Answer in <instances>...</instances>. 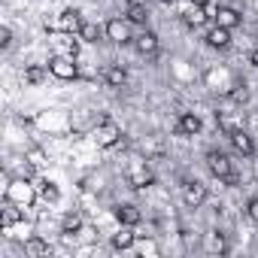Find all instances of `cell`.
Returning a JSON list of instances; mask_svg holds the SVG:
<instances>
[{"label":"cell","instance_id":"obj_30","mask_svg":"<svg viewBox=\"0 0 258 258\" xmlns=\"http://www.w3.org/2000/svg\"><path fill=\"white\" fill-rule=\"evenodd\" d=\"M161 4H173V0H161Z\"/></svg>","mask_w":258,"mask_h":258},{"label":"cell","instance_id":"obj_5","mask_svg":"<svg viewBox=\"0 0 258 258\" xmlns=\"http://www.w3.org/2000/svg\"><path fill=\"white\" fill-rule=\"evenodd\" d=\"M103 31H106V40H112V43H134L131 22H127V19H109Z\"/></svg>","mask_w":258,"mask_h":258},{"label":"cell","instance_id":"obj_16","mask_svg":"<svg viewBox=\"0 0 258 258\" xmlns=\"http://www.w3.org/2000/svg\"><path fill=\"white\" fill-rule=\"evenodd\" d=\"M201 131V118L195 112H182L179 115V124H176V134H185V137H195Z\"/></svg>","mask_w":258,"mask_h":258},{"label":"cell","instance_id":"obj_2","mask_svg":"<svg viewBox=\"0 0 258 258\" xmlns=\"http://www.w3.org/2000/svg\"><path fill=\"white\" fill-rule=\"evenodd\" d=\"M4 201H13V204H19L22 210L25 207H31L34 201H37V195H34V185L22 176V179H13L10 185H7V195H4Z\"/></svg>","mask_w":258,"mask_h":258},{"label":"cell","instance_id":"obj_15","mask_svg":"<svg viewBox=\"0 0 258 258\" xmlns=\"http://www.w3.org/2000/svg\"><path fill=\"white\" fill-rule=\"evenodd\" d=\"M149 16H152V13H149V7H146V4H140V0H134V4H127V16H124V19L131 22V25H146V22H149Z\"/></svg>","mask_w":258,"mask_h":258},{"label":"cell","instance_id":"obj_10","mask_svg":"<svg viewBox=\"0 0 258 258\" xmlns=\"http://www.w3.org/2000/svg\"><path fill=\"white\" fill-rule=\"evenodd\" d=\"M182 201H185V207H191V210H198L204 201H207V188L201 185V182H185V191H182Z\"/></svg>","mask_w":258,"mask_h":258},{"label":"cell","instance_id":"obj_1","mask_svg":"<svg viewBox=\"0 0 258 258\" xmlns=\"http://www.w3.org/2000/svg\"><path fill=\"white\" fill-rule=\"evenodd\" d=\"M94 140H97V146L112 149V146L121 143V127H118L109 115H103V118L97 121V127H94Z\"/></svg>","mask_w":258,"mask_h":258},{"label":"cell","instance_id":"obj_28","mask_svg":"<svg viewBox=\"0 0 258 258\" xmlns=\"http://www.w3.org/2000/svg\"><path fill=\"white\" fill-rule=\"evenodd\" d=\"M246 213H249V219H252V222H258V198H252V201H249V210H246Z\"/></svg>","mask_w":258,"mask_h":258},{"label":"cell","instance_id":"obj_19","mask_svg":"<svg viewBox=\"0 0 258 258\" xmlns=\"http://www.w3.org/2000/svg\"><path fill=\"white\" fill-rule=\"evenodd\" d=\"M100 34H106V31H100V25H94V22H82V28H79V40H85V43H97Z\"/></svg>","mask_w":258,"mask_h":258},{"label":"cell","instance_id":"obj_3","mask_svg":"<svg viewBox=\"0 0 258 258\" xmlns=\"http://www.w3.org/2000/svg\"><path fill=\"white\" fill-rule=\"evenodd\" d=\"M49 73L58 76V79H64V82H70V79L79 76V67L73 64V55H55L49 61Z\"/></svg>","mask_w":258,"mask_h":258},{"label":"cell","instance_id":"obj_8","mask_svg":"<svg viewBox=\"0 0 258 258\" xmlns=\"http://www.w3.org/2000/svg\"><path fill=\"white\" fill-rule=\"evenodd\" d=\"M140 219H143V213L134 204H118L115 207V222L118 225H131L134 228V225H140Z\"/></svg>","mask_w":258,"mask_h":258},{"label":"cell","instance_id":"obj_12","mask_svg":"<svg viewBox=\"0 0 258 258\" xmlns=\"http://www.w3.org/2000/svg\"><path fill=\"white\" fill-rule=\"evenodd\" d=\"M228 137H231V146H234L240 155H246V158H249V155H255V140H252L246 131H231Z\"/></svg>","mask_w":258,"mask_h":258},{"label":"cell","instance_id":"obj_13","mask_svg":"<svg viewBox=\"0 0 258 258\" xmlns=\"http://www.w3.org/2000/svg\"><path fill=\"white\" fill-rule=\"evenodd\" d=\"M207 46H213V49H228V46H231V31L222 28V25L210 28V31H207Z\"/></svg>","mask_w":258,"mask_h":258},{"label":"cell","instance_id":"obj_17","mask_svg":"<svg viewBox=\"0 0 258 258\" xmlns=\"http://www.w3.org/2000/svg\"><path fill=\"white\" fill-rule=\"evenodd\" d=\"M134 240H137V234L131 231V225H121V231L118 234H112V249H131L134 246Z\"/></svg>","mask_w":258,"mask_h":258},{"label":"cell","instance_id":"obj_31","mask_svg":"<svg viewBox=\"0 0 258 258\" xmlns=\"http://www.w3.org/2000/svg\"><path fill=\"white\" fill-rule=\"evenodd\" d=\"M127 4H134V0H127Z\"/></svg>","mask_w":258,"mask_h":258},{"label":"cell","instance_id":"obj_22","mask_svg":"<svg viewBox=\"0 0 258 258\" xmlns=\"http://www.w3.org/2000/svg\"><path fill=\"white\" fill-rule=\"evenodd\" d=\"M79 228H82V216H79V213H67V216H64V222H61V231L70 237V234H76Z\"/></svg>","mask_w":258,"mask_h":258},{"label":"cell","instance_id":"obj_24","mask_svg":"<svg viewBox=\"0 0 258 258\" xmlns=\"http://www.w3.org/2000/svg\"><path fill=\"white\" fill-rule=\"evenodd\" d=\"M40 198H43V201H49V204H55V201L61 198V191H58V185H55V182H40Z\"/></svg>","mask_w":258,"mask_h":258},{"label":"cell","instance_id":"obj_9","mask_svg":"<svg viewBox=\"0 0 258 258\" xmlns=\"http://www.w3.org/2000/svg\"><path fill=\"white\" fill-rule=\"evenodd\" d=\"M213 19H216V25H222V28H228V31H234V28L243 22V16H240L237 10H231V7H219V10H213Z\"/></svg>","mask_w":258,"mask_h":258},{"label":"cell","instance_id":"obj_26","mask_svg":"<svg viewBox=\"0 0 258 258\" xmlns=\"http://www.w3.org/2000/svg\"><path fill=\"white\" fill-rule=\"evenodd\" d=\"M207 249H210V252H228V246H225L222 234H213V237L207 240Z\"/></svg>","mask_w":258,"mask_h":258},{"label":"cell","instance_id":"obj_6","mask_svg":"<svg viewBox=\"0 0 258 258\" xmlns=\"http://www.w3.org/2000/svg\"><path fill=\"white\" fill-rule=\"evenodd\" d=\"M210 13H213V10H210L207 4H195V7H188V10L182 13V22H185L188 28H201V25L210 19Z\"/></svg>","mask_w":258,"mask_h":258},{"label":"cell","instance_id":"obj_4","mask_svg":"<svg viewBox=\"0 0 258 258\" xmlns=\"http://www.w3.org/2000/svg\"><path fill=\"white\" fill-rule=\"evenodd\" d=\"M207 167H210V173L222 182V179H228L231 173H234V167H231V158L225 155V152H219V149H210L207 152Z\"/></svg>","mask_w":258,"mask_h":258},{"label":"cell","instance_id":"obj_25","mask_svg":"<svg viewBox=\"0 0 258 258\" xmlns=\"http://www.w3.org/2000/svg\"><path fill=\"white\" fill-rule=\"evenodd\" d=\"M64 55H79V34H70L67 40H64Z\"/></svg>","mask_w":258,"mask_h":258},{"label":"cell","instance_id":"obj_7","mask_svg":"<svg viewBox=\"0 0 258 258\" xmlns=\"http://www.w3.org/2000/svg\"><path fill=\"white\" fill-rule=\"evenodd\" d=\"M55 28L64 31V34H79V28H82V16H79V10H64L61 19L55 22Z\"/></svg>","mask_w":258,"mask_h":258},{"label":"cell","instance_id":"obj_20","mask_svg":"<svg viewBox=\"0 0 258 258\" xmlns=\"http://www.w3.org/2000/svg\"><path fill=\"white\" fill-rule=\"evenodd\" d=\"M22 79H25V85H40V82L46 79V67H40V64H31V67H25Z\"/></svg>","mask_w":258,"mask_h":258},{"label":"cell","instance_id":"obj_18","mask_svg":"<svg viewBox=\"0 0 258 258\" xmlns=\"http://www.w3.org/2000/svg\"><path fill=\"white\" fill-rule=\"evenodd\" d=\"M52 249H49V243L43 240V237H31L28 243H25V255L28 258H46Z\"/></svg>","mask_w":258,"mask_h":258},{"label":"cell","instance_id":"obj_27","mask_svg":"<svg viewBox=\"0 0 258 258\" xmlns=\"http://www.w3.org/2000/svg\"><path fill=\"white\" fill-rule=\"evenodd\" d=\"M10 43H13V31L10 28H0V46L10 49Z\"/></svg>","mask_w":258,"mask_h":258},{"label":"cell","instance_id":"obj_23","mask_svg":"<svg viewBox=\"0 0 258 258\" xmlns=\"http://www.w3.org/2000/svg\"><path fill=\"white\" fill-rule=\"evenodd\" d=\"M22 207L19 204H13V201H7V210H4V228H13L19 219H22V213H19Z\"/></svg>","mask_w":258,"mask_h":258},{"label":"cell","instance_id":"obj_14","mask_svg":"<svg viewBox=\"0 0 258 258\" xmlns=\"http://www.w3.org/2000/svg\"><path fill=\"white\" fill-rule=\"evenodd\" d=\"M103 82H106L109 88H118V85L127 82V70H124L121 64H109V67H103Z\"/></svg>","mask_w":258,"mask_h":258},{"label":"cell","instance_id":"obj_21","mask_svg":"<svg viewBox=\"0 0 258 258\" xmlns=\"http://www.w3.org/2000/svg\"><path fill=\"white\" fill-rule=\"evenodd\" d=\"M152 182H155V176H152L146 167H140V170L131 173V188H149Z\"/></svg>","mask_w":258,"mask_h":258},{"label":"cell","instance_id":"obj_11","mask_svg":"<svg viewBox=\"0 0 258 258\" xmlns=\"http://www.w3.org/2000/svg\"><path fill=\"white\" fill-rule=\"evenodd\" d=\"M134 49H137L140 55H149V58H152V55L158 52V37H155L152 31H143V34L134 37Z\"/></svg>","mask_w":258,"mask_h":258},{"label":"cell","instance_id":"obj_29","mask_svg":"<svg viewBox=\"0 0 258 258\" xmlns=\"http://www.w3.org/2000/svg\"><path fill=\"white\" fill-rule=\"evenodd\" d=\"M249 64H252V67H255V70H258V49H255V52H252V55H249Z\"/></svg>","mask_w":258,"mask_h":258}]
</instances>
